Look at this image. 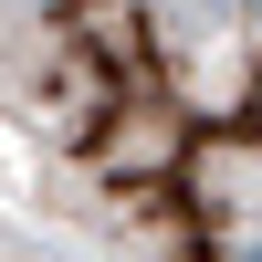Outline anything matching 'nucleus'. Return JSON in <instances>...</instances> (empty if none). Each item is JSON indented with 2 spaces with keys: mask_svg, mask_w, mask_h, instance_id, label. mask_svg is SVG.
<instances>
[{
  "mask_svg": "<svg viewBox=\"0 0 262 262\" xmlns=\"http://www.w3.org/2000/svg\"><path fill=\"white\" fill-rule=\"evenodd\" d=\"M0 179L95 262H262V0H0Z\"/></svg>",
  "mask_w": 262,
  "mask_h": 262,
  "instance_id": "f257e3e1",
  "label": "nucleus"
},
{
  "mask_svg": "<svg viewBox=\"0 0 262 262\" xmlns=\"http://www.w3.org/2000/svg\"><path fill=\"white\" fill-rule=\"evenodd\" d=\"M0 262H63V252H42V242H21V231H0Z\"/></svg>",
  "mask_w": 262,
  "mask_h": 262,
  "instance_id": "f03ea898",
  "label": "nucleus"
}]
</instances>
